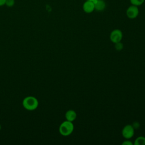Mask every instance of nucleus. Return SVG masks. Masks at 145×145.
Segmentation results:
<instances>
[{
  "instance_id": "nucleus-1",
  "label": "nucleus",
  "mask_w": 145,
  "mask_h": 145,
  "mask_svg": "<svg viewBox=\"0 0 145 145\" xmlns=\"http://www.w3.org/2000/svg\"><path fill=\"white\" fill-rule=\"evenodd\" d=\"M22 105L27 110H35L39 106V101L36 97L33 96H28L23 100Z\"/></svg>"
},
{
  "instance_id": "nucleus-2",
  "label": "nucleus",
  "mask_w": 145,
  "mask_h": 145,
  "mask_svg": "<svg viewBox=\"0 0 145 145\" xmlns=\"http://www.w3.org/2000/svg\"><path fill=\"white\" fill-rule=\"evenodd\" d=\"M74 129V126L72 122L65 120L60 124L58 130L61 135L67 137L72 134Z\"/></svg>"
},
{
  "instance_id": "nucleus-3",
  "label": "nucleus",
  "mask_w": 145,
  "mask_h": 145,
  "mask_svg": "<svg viewBox=\"0 0 145 145\" xmlns=\"http://www.w3.org/2000/svg\"><path fill=\"white\" fill-rule=\"evenodd\" d=\"M134 128L132 125H125L122 130V135L126 139H131L134 135Z\"/></svg>"
},
{
  "instance_id": "nucleus-4",
  "label": "nucleus",
  "mask_w": 145,
  "mask_h": 145,
  "mask_svg": "<svg viewBox=\"0 0 145 145\" xmlns=\"http://www.w3.org/2000/svg\"><path fill=\"white\" fill-rule=\"evenodd\" d=\"M123 37L122 31L119 29H115L113 30L110 34V40L114 44L120 42Z\"/></svg>"
},
{
  "instance_id": "nucleus-5",
  "label": "nucleus",
  "mask_w": 145,
  "mask_h": 145,
  "mask_svg": "<svg viewBox=\"0 0 145 145\" xmlns=\"http://www.w3.org/2000/svg\"><path fill=\"white\" fill-rule=\"evenodd\" d=\"M139 10L138 6L131 5L126 10V14L128 18L133 19L136 18L139 15Z\"/></svg>"
},
{
  "instance_id": "nucleus-6",
  "label": "nucleus",
  "mask_w": 145,
  "mask_h": 145,
  "mask_svg": "<svg viewBox=\"0 0 145 145\" xmlns=\"http://www.w3.org/2000/svg\"><path fill=\"white\" fill-rule=\"evenodd\" d=\"M82 8L84 12L87 14L92 13L95 10L94 3L92 1L86 0V1L83 4Z\"/></svg>"
},
{
  "instance_id": "nucleus-7",
  "label": "nucleus",
  "mask_w": 145,
  "mask_h": 145,
  "mask_svg": "<svg viewBox=\"0 0 145 145\" xmlns=\"http://www.w3.org/2000/svg\"><path fill=\"white\" fill-rule=\"evenodd\" d=\"M95 10L97 11H102L106 7V3L104 0H94Z\"/></svg>"
},
{
  "instance_id": "nucleus-8",
  "label": "nucleus",
  "mask_w": 145,
  "mask_h": 145,
  "mask_svg": "<svg viewBox=\"0 0 145 145\" xmlns=\"http://www.w3.org/2000/svg\"><path fill=\"white\" fill-rule=\"evenodd\" d=\"M65 117L66 118V120L73 122L75 121L77 117L76 113L75 110L72 109H69L66 111L65 114Z\"/></svg>"
},
{
  "instance_id": "nucleus-9",
  "label": "nucleus",
  "mask_w": 145,
  "mask_h": 145,
  "mask_svg": "<svg viewBox=\"0 0 145 145\" xmlns=\"http://www.w3.org/2000/svg\"><path fill=\"white\" fill-rule=\"evenodd\" d=\"M134 145H145V137L143 136H139L137 137L134 141Z\"/></svg>"
},
{
  "instance_id": "nucleus-10",
  "label": "nucleus",
  "mask_w": 145,
  "mask_h": 145,
  "mask_svg": "<svg viewBox=\"0 0 145 145\" xmlns=\"http://www.w3.org/2000/svg\"><path fill=\"white\" fill-rule=\"evenodd\" d=\"M130 2L133 5L139 6L144 3V0H130Z\"/></svg>"
},
{
  "instance_id": "nucleus-11",
  "label": "nucleus",
  "mask_w": 145,
  "mask_h": 145,
  "mask_svg": "<svg viewBox=\"0 0 145 145\" xmlns=\"http://www.w3.org/2000/svg\"><path fill=\"white\" fill-rule=\"evenodd\" d=\"M114 48H115L116 50H117V51H121L123 48V44L121 41L118 42L117 43H115Z\"/></svg>"
},
{
  "instance_id": "nucleus-12",
  "label": "nucleus",
  "mask_w": 145,
  "mask_h": 145,
  "mask_svg": "<svg viewBox=\"0 0 145 145\" xmlns=\"http://www.w3.org/2000/svg\"><path fill=\"white\" fill-rule=\"evenodd\" d=\"M15 4V0H6L5 5L8 7H12Z\"/></svg>"
},
{
  "instance_id": "nucleus-13",
  "label": "nucleus",
  "mask_w": 145,
  "mask_h": 145,
  "mask_svg": "<svg viewBox=\"0 0 145 145\" xmlns=\"http://www.w3.org/2000/svg\"><path fill=\"white\" fill-rule=\"evenodd\" d=\"M134 143L129 140V139H126L122 143V145H133Z\"/></svg>"
},
{
  "instance_id": "nucleus-14",
  "label": "nucleus",
  "mask_w": 145,
  "mask_h": 145,
  "mask_svg": "<svg viewBox=\"0 0 145 145\" xmlns=\"http://www.w3.org/2000/svg\"><path fill=\"white\" fill-rule=\"evenodd\" d=\"M132 126H133V127L134 128V129H138V128L139 127L140 124H139V123L138 122H134L133 123Z\"/></svg>"
},
{
  "instance_id": "nucleus-15",
  "label": "nucleus",
  "mask_w": 145,
  "mask_h": 145,
  "mask_svg": "<svg viewBox=\"0 0 145 145\" xmlns=\"http://www.w3.org/2000/svg\"><path fill=\"white\" fill-rule=\"evenodd\" d=\"M5 2H6V0H0V6L5 5Z\"/></svg>"
},
{
  "instance_id": "nucleus-16",
  "label": "nucleus",
  "mask_w": 145,
  "mask_h": 145,
  "mask_svg": "<svg viewBox=\"0 0 145 145\" xmlns=\"http://www.w3.org/2000/svg\"><path fill=\"white\" fill-rule=\"evenodd\" d=\"M1 130V125L0 124V130Z\"/></svg>"
},
{
  "instance_id": "nucleus-17",
  "label": "nucleus",
  "mask_w": 145,
  "mask_h": 145,
  "mask_svg": "<svg viewBox=\"0 0 145 145\" xmlns=\"http://www.w3.org/2000/svg\"><path fill=\"white\" fill-rule=\"evenodd\" d=\"M89 1H93L94 0H89Z\"/></svg>"
}]
</instances>
